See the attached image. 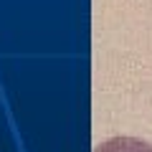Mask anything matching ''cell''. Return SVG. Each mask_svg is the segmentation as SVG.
I'll use <instances>...</instances> for the list:
<instances>
[{
  "mask_svg": "<svg viewBox=\"0 0 152 152\" xmlns=\"http://www.w3.org/2000/svg\"><path fill=\"white\" fill-rule=\"evenodd\" d=\"M94 152H152V147L137 137H112V140L96 145Z\"/></svg>",
  "mask_w": 152,
  "mask_h": 152,
  "instance_id": "cell-1",
  "label": "cell"
}]
</instances>
